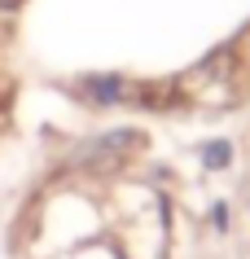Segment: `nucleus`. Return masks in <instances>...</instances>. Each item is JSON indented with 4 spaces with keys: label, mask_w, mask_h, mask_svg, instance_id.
I'll list each match as a JSON object with an SVG mask.
<instances>
[{
    "label": "nucleus",
    "mask_w": 250,
    "mask_h": 259,
    "mask_svg": "<svg viewBox=\"0 0 250 259\" xmlns=\"http://www.w3.org/2000/svg\"><path fill=\"white\" fill-rule=\"evenodd\" d=\"M228 154H233L228 145H211V150H207V163H211V167H220V163H228Z\"/></svg>",
    "instance_id": "1"
},
{
    "label": "nucleus",
    "mask_w": 250,
    "mask_h": 259,
    "mask_svg": "<svg viewBox=\"0 0 250 259\" xmlns=\"http://www.w3.org/2000/svg\"><path fill=\"white\" fill-rule=\"evenodd\" d=\"M18 5H22V0H0V14H14Z\"/></svg>",
    "instance_id": "2"
}]
</instances>
